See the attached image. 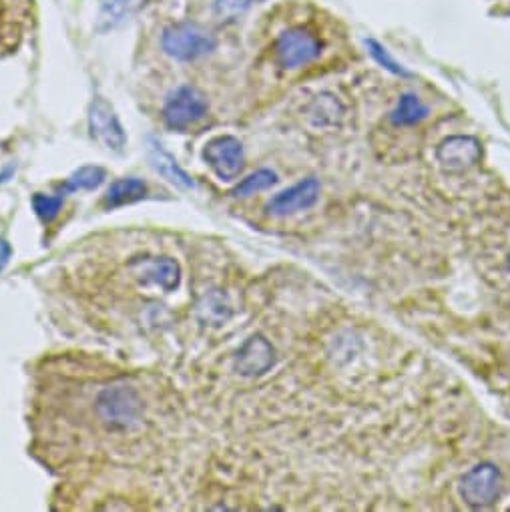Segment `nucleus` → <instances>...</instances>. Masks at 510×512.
I'll use <instances>...</instances> for the list:
<instances>
[{
	"label": "nucleus",
	"instance_id": "nucleus-11",
	"mask_svg": "<svg viewBox=\"0 0 510 512\" xmlns=\"http://www.w3.org/2000/svg\"><path fill=\"white\" fill-rule=\"evenodd\" d=\"M320 181L314 177H308L296 185H292L290 189L278 193L272 197V201L268 203V213L276 215V217H286L298 211H306L310 207H314L320 199Z\"/></svg>",
	"mask_w": 510,
	"mask_h": 512
},
{
	"label": "nucleus",
	"instance_id": "nucleus-23",
	"mask_svg": "<svg viewBox=\"0 0 510 512\" xmlns=\"http://www.w3.org/2000/svg\"><path fill=\"white\" fill-rule=\"evenodd\" d=\"M0 270L5 268V264L9 262V258H11V247H9V243L7 241H0Z\"/></svg>",
	"mask_w": 510,
	"mask_h": 512
},
{
	"label": "nucleus",
	"instance_id": "nucleus-10",
	"mask_svg": "<svg viewBox=\"0 0 510 512\" xmlns=\"http://www.w3.org/2000/svg\"><path fill=\"white\" fill-rule=\"evenodd\" d=\"M129 270L143 286H157L163 292H175L181 284V268L171 258H137Z\"/></svg>",
	"mask_w": 510,
	"mask_h": 512
},
{
	"label": "nucleus",
	"instance_id": "nucleus-9",
	"mask_svg": "<svg viewBox=\"0 0 510 512\" xmlns=\"http://www.w3.org/2000/svg\"><path fill=\"white\" fill-rule=\"evenodd\" d=\"M276 364L274 346L262 336L255 334L241 344L235 356V372L243 378H258L272 370Z\"/></svg>",
	"mask_w": 510,
	"mask_h": 512
},
{
	"label": "nucleus",
	"instance_id": "nucleus-1",
	"mask_svg": "<svg viewBox=\"0 0 510 512\" xmlns=\"http://www.w3.org/2000/svg\"><path fill=\"white\" fill-rule=\"evenodd\" d=\"M99 420L113 430H129L139 424L143 416V402L131 386L105 388L95 402Z\"/></svg>",
	"mask_w": 510,
	"mask_h": 512
},
{
	"label": "nucleus",
	"instance_id": "nucleus-13",
	"mask_svg": "<svg viewBox=\"0 0 510 512\" xmlns=\"http://www.w3.org/2000/svg\"><path fill=\"white\" fill-rule=\"evenodd\" d=\"M149 163L151 167L163 177L167 179L169 183L181 187V189H191L193 187V179L179 167V163L175 161V157L165 151V147L155 141V139H149Z\"/></svg>",
	"mask_w": 510,
	"mask_h": 512
},
{
	"label": "nucleus",
	"instance_id": "nucleus-14",
	"mask_svg": "<svg viewBox=\"0 0 510 512\" xmlns=\"http://www.w3.org/2000/svg\"><path fill=\"white\" fill-rule=\"evenodd\" d=\"M147 183L137 177H125L115 181L109 191L103 197V207L105 209H119L131 203H137L147 197Z\"/></svg>",
	"mask_w": 510,
	"mask_h": 512
},
{
	"label": "nucleus",
	"instance_id": "nucleus-22",
	"mask_svg": "<svg viewBox=\"0 0 510 512\" xmlns=\"http://www.w3.org/2000/svg\"><path fill=\"white\" fill-rule=\"evenodd\" d=\"M253 3H258V0H215L213 11L221 19H233L245 13Z\"/></svg>",
	"mask_w": 510,
	"mask_h": 512
},
{
	"label": "nucleus",
	"instance_id": "nucleus-16",
	"mask_svg": "<svg viewBox=\"0 0 510 512\" xmlns=\"http://www.w3.org/2000/svg\"><path fill=\"white\" fill-rule=\"evenodd\" d=\"M308 117L320 127H332L342 121L344 107L334 95L324 93L312 101V105L308 107Z\"/></svg>",
	"mask_w": 510,
	"mask_h": 512
},
{
	"label": "nucleus",
	"instance_id": "nucleus-17",
	"mask_svg": "<svg viewBox=\"0 0 510 512\" xmlns=\"http://www.w3.org/2000/svg\"><path fill=\"white\" fill-rule=\"evenodd\" d=\"M426 115H428V109L422 105V101L416 95L406 93L400 97L396 109L390 115V121L396 127H410V125H416L422 119H426Z\"/></svg>",
	"mask_w": 510,
	"mask_h": 512
},
{
	"label": "nucleus",
	"instance_id": "nucleus-24",
	"mask_svg": "<svg viewBox=\"0 0 510 512\" xmlns=\"http://www.w3.org/2000/svg\"><path fill=\"white\" fill-rule=\"evenodd\" d=\"M506 270H508V274H510V253H508V260H506Z\"/></svg>",
	"mask_w": 510,
	"mask_h": 512
},
{
	"label": "nucleus",
	"instance_id": "nucleus-19",
	"mask_svg": "<svg viewBox=\"0 0 510 512\" xmlns=\"http://www.w3.org/2000/svg\"><path fill=\"white\" fill-rule=\"evenodd\" d=\"M278 183V175L270 169H260L255 171L251 175H247L245 179H241L233 189H231V195L233 197H247V195H255L260 191H266L270 189L272 185Z\"/></svg>",
	"mask_w": 510,
	"mask_h": 512
},
{
	"label": "nucleus",
	"instance_id": "nucleus-12",
	"mask_svg": "<svg viewBox=\"0 0 510 512\" xmlns=\"http://www.w3.org/2000/svg\"><path fill=\"white\" fill-rule=\"evenodd\" d=\"M145 5V0H99L97 31L105 33L133 19Z\"/></svg>",
	"mask_w": 510,
	"mask_h": 512
},
{
	"label": "nucleus",
	"instance_id": "nucleus-5",
	"mask_svg": "<svg viewBox=\"0 0 510 512\" xmlns=\"http://www.w3.org/2000/svg\"><path fill=\"white\" fill-rule=\"evenodd\" d=\"M276 61L282 69H302L322 53V43L306 29H290L276 41Z\"/></svg>",
	"mask_w": 510,
	"mask_h": 512
},
{
	"label": "nucleus",
	"instance_id": "nucleus-3",
	"mask_svg": "<svg viewBox=\"0 0 510 512\" xmlns=\"http://www.w3.org/2000/svg\"><path fill=\"white\" fill-rule=\"evenodd\" d=\"M207 109L205 95L191 85H183L165 101L163 121L173 131H185L199 123L207 115Z\"/></svg>",
	"mask_w": 510,
	"mask_h": 512
},
{
	"label": "nucleus",
	"instance_id": "nucleus-6",
	"mask_svg": "<svg viewBox=\"0 0 510 512\" xmlns=\"http://www.w3.org/2000/svg\"><path fill=\"white\" fill-rule=\"evenodd\" d=\"M89 131L91 137L109 151L121 153L127 145L125 129L113 105L103 97H95L89 105Z\"/></svg>",
	"mask_w": 510,
	"mask_h": 512
},
{
	"label": "nucleus",
	"instance_id": "nucleus-21",
	"mask_svg": "<svg viewBox=\"0 0 510 512\" xmlns=\"http://www.w3.org/2000/svg\"><path fill=\"white\" fill-rule=\"evenodd\" d=\"M366 45H368L370 55L374 57V61H376L378 65H382L386 71H390V73H394V75H400V77H410V73H408L402 65H398V63L390 57V53H388V51H386L378 41L368 39V41H366Z\"/></svg>",
	"mask_w": 510,
	"mask_h": 512
},
{
	"label": "nucleus",
	"instance_id": "nucleus-15",
	"mask_svg": "<svg viewBox=\"0 0 510 512\" xmlns=\"http://www.w3.org/2000/svg\"><path fill=\"white\" fill-rule=\"evenodd\" d=\"M197 316L207 326H223L233 316V308L221 290L207 292L197 304Z\"/></svg>",
	"mask_w": 510,
	"mask_h": 512
},
{
	"label": "nucleus",
	"instance_id": "nucleus-2",
	"mask_svg": "<svg viewBox=\"0 0 510 512\" xmlns=\"http://www.w3.org/2000/svg\"><path fill=\"white\" fill-rule=\"evenodd\" d=\"M161 45L171 59L195 61L215 51L217 41L211 33H207L201 27L181 23V25H171L163 31Z\"/></svg>",
	"mask_w": 510,
	"mask_h": 512
},
{
	"label": "nucleus",
	"instance_id": "nucleus-4",
	"mask_svg": "<svg viewBox=\"0 0 510 512\" xmlns=\"http://www.w3.org/2000/svg\"><path fill=\"white\" fill-rule=\"evenodd\" d=\"M502 476L492 462H480L460 480V496L470 508H488L500 496Z\"/></svg>",
	"mask_w": 510,
	"mask_h": 512
},
{
	"label": "nucleus",
	"instance_id": "nucleus-8",
	"mask_svg": "<svg viewBox=\"0 0 510 512\" xmlns=\"http://www.w3.org/2000/svg\"><path fill=\"white\" fill-rule=\"evenodd\" d=\"M482 147L472 135H452L436 149V159L446 173H464L480 163Z\"/></svg>",
	"mask_w": 510,
	"mask_h": 512
},
{
	"label": "nucleus",
	"instance_id": "nucleus-7",
	"mask_svg": "<svg viewBox=\"0 0 510 512\" xmlns=\"http://www.w3.org/2000/svg\"><path fill=\"white\" fill-rule=\"evenodd\" d=\"M203 159L213 169V173L223 181L239 177L245 163L243 147L231 135H219L207 141L203 147Z\"/></svg>",
	"mask_w": 510,
	"mask_h": 512
},
{
	"label": "nucleus",
	"instance_id": "nucleus-20",
	"mask_svg": "<svg viewBox=\"0 0 510 512\" xmlns=\"http://www.w3.org/2000/svg\"><path fill=\"white\" fill-rule=\"evenodd\" d=\"M63 203H65V195H63V193H57V195L37 193V195L33 197V209H35L37 217H39L45 225L53 223V221L59 217V213H61V209H63Z\"/></svg>",
	"mask_w": 510,
	"mask_h": 512
},
{
	"label": "nucleus",
	"instance_id": "nucleus-18",
	"mask_svg": "<svg viewBox=\"0 0 510 512\" xmlns=\"http://www.w3.org/2000/svg\"><path fill=\"white\" fill-rule=\"evenodd\" d=\"M107 177V171L103 167L97 165H85L81 169H77L67 181L65 185H61L63 195L67 193H77V191H89V189H97Z\"/></svg>",
	"mask_w": 510,
	"mask_h": 512
}]
</instances>
